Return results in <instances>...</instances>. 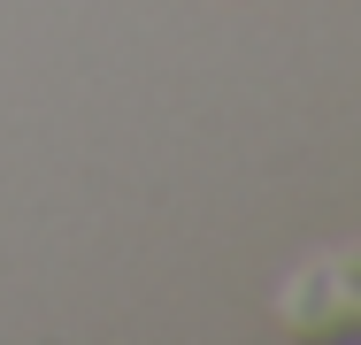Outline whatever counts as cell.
Listing matches in <instances>:
<instances>
[{
    "label": "cell",
    "mask_w": 361,
    "mask_h": 345,
    "mask_svg": "<svg viewBox=\"0 0 361 345\" xmlns=\"http://www.w3.org/2000/svg\"><path fill=\"white\" fill-rule=\"evenodd\" d=\"M277 322L315 345H354L361 338V246L315 253L307 269H292V284L277 291Z\"/></svg>",
    "instance_id": "obj_1"
}]
</instances>
